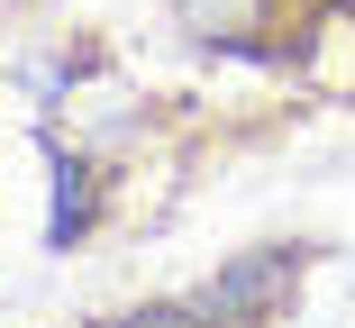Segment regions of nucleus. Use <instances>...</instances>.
Here are the masks:
<instances>
[{
    "instance_id": "obj_1",
    "label": "nucleus",
    "mask_w": 355,
    "mask_h": 328,
    "mask_svg": "<svg viewBox=\"0 0 355 328\" xmlns=\"http://www.w3.org/2000/svg\"><path fill=\"white\" fill-rule=\"evenodd\" d=\"M282 283H292V255H264V265H246L237 283H219V292H209V310H246V301H273Z\"/></svg>"
}]
</instances>
